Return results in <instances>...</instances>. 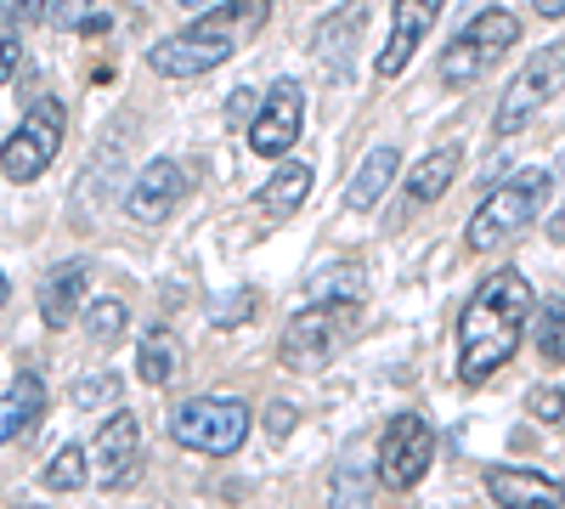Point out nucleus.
Segmentation results:
<instances>
[{"label":"nucleus","instance_id":"nucleus-19","mask_svg":"<svg viewBox=\"0 0 565 509\" xmlns=\"http://www.w3.org/2000/svg\"><path fill=\"white\" fill-rule=\"evenodd\" d=\"M367 29V0H345L340 12H328L322 18V29H317V63H328V68H351V40Z\"/></svg>","mask_w":565,"mask_h":509},{"label":"nucleus","instance_id":"nucleus-2","mask_svg":"<svg viewBox=\"0 0 565 509\" xmlns=\"http://www.w3.org/2000/svg\"><path fill=\"white\" fill-rule=\"evenodd\" d=\"M548 188H554L548 165H526V170H514L509 181H498V188L481 199V210L469 215L463 244L476 250V255H492V250L514 244V238H521L526 226L537 221V210L548 204Z\"/></svg>","mask_w":565,"mask_h":509},{"label":"nucleus","instance_id":"nucleus-17","mask_svg":"<svg viewBox=\"0 0 565 509\" xmlns=\"http://www.w3.org/2000/svg\"><path fill=\"white\" fill-rule=\"evenodd\" d=\"M45 420V380L40 374H18L12 391H0V447L18 442L23 431H34Z\"/></svg>","mask_w":565,"mask_h":509},{"label":"nucleus","instance_id":"nucleus-15","mask_svg":"<svg viewBox=\"0 0 565 509\" xmlns=\"http://www.w3.org/2000/svg\"><path fill=\"white\" fill-rule=\"evenodd\" d=\"M85 284H90L85 255H74V261H63V266L45 272V284H40V322H45L52 335H63L68 322L85 311Z\"/></svg>","mask_w":565,"mask_h":509},{"label":"nucleus","instance_id":"nucleus-36","mask_svg":"<svg viewBox=\"0 0 565 509\" xmlns=\"http://www.w3.org/2000/svg\"><path fill=\"white\" fill-rule=\"evenodd\" d=\"M7 295H12V284H7V272H0V306H7Z\"/></svg>","mask_w":565,"mask_h":509},{"label":"nucleus","instance_id":"nucleus-27","mask_svg":"<svg viewBox=\"0 0 565 509\" xmlns=\"http://www.w3.org/2000/svg\"><path fill=\"white\" fill-rule=\"evenodd\" d=\"M18 63H23V29L0 12V85L18 74Z\"/></svg>","mask_w":565,"mask_h":509},{"label":"nucleus","instance_id":"nucleus-23","mask_svg":"<svg viewBox=\"0 0 565 509\" xmlns=\"http://www.w3.org/2000/svg\"><path fill=\"white\" fill-rule=\"evenodd\" d=\"M45 487H52V492H79L85 481H90V458H85V447L79 442H68L57 458H52V465H45V476H40Z\"/></svg>","mask_w":565,"mask_h":509},{"label":"nucleus","instance_id":"nucleus-29","mask_svg":"<svg viewBox=\"0 0 565 509\" xmlns=\"http://www.w3.org/2000/svg\"><path fill=\"white\" fill-rule=\"evenodd\" d=\"M526 413H532V420H543V425H554L559 413H565V396H559L554 385H537V391L526 396Z\"/></svg>","mask_w":565,"mask_h":509},{"label":"nucleus","instance_id":"nucleus-25","mask_svg":"<svg viewBox=\"0 0 565 509\" xmlns=\"http://www.w3.org/2000/svg\"><path fill=\"white\" fill-rule=\"evenodd\" d=\"M537 351L543 362H565V300H543V317H537Z\"/></svg>","mask_w":565,"mask_h":509},{"label":"nucleus","instance_id":"nucleus-10","mask_svg":"<svg viewBox=\"0 0 565 509\" xmlns=\"http://www.w3.org/2000/svg\"><path fill=\"white\" fill-rule=\"evenodd\" d=\"M232 52H238V40H232V34H215L210 23H193V29L159 40L153 52H148V68L164 74V79H193V74L221 68Z\"/></svg>","mask_w":565,"mask_h":509},{"label":"nucleus","instance_id":"nucleus-21","mask_svg":"<svg viewBox=\"0 0 565 509\" xmlns=\"http://www.w3.org/2000/svg\"><path fill=\"white\" fill-rule=\"evenodd\" d=\"M125 322H130V306L125 300H114V295L85 300V335H90V346H114L125 335Z\"/></svg>","mask_w":565,"mask_h":509},{"label":"nucleus","instance_id":"nucleus-32","mask_svg":"<svg viewBox=\"0 0 565 509\" xmlns=\"http://www.w3.org/2000/svg\"><path fill=\"white\" fill-rule=\"evenodd\" d=\"M255 91H232V97H226V125H249L255 119Z\"/></svg>","mask_w":565,"mask_h":509},{"label":"nucleus","instance_id":"nucleus-14","mask_svg":"<svg viewBox=\"0 0 565 509\" xmlns=\"http://www.w3.org/2000/svg\"><path fill=\"white\" fill-rule=\"evenodd\" d=\"M487 492H492L498 509H565V481H554L543 470L492 465L487 470Z\"/></svg>","mask_w":565,"mask_h":509},{"label":"nucleus","instance_id":"nucleus-26","mask_svg":"<svg viewBox=\"0 0 565 509\" xmlns=\"http://www.w3.org/2000/svg\"><path fill=\"white\" fill-rule=\"evenodd\" d=\"M170 368H175V357H170V340L164 335H153L148 346L136 351V380L141 385H170Z\"/></svg>","mask_w":565,"mask_h":509},{"label":"nucleus","instance_id":"nucleus-24","mask_svg":"<svg viewBox=\"0 0 565 509\" xmlns=\"http://www.w3.org/2000/svg\"><path fill=\"white\" fill-rule=\"evenodd\" d=\"M367 465H356V458H345V465L334 470V487H328V509H367L373 487H367Z\"/></svg>","mask_w":565,"mask_h":509},{"label":"nucleus","instance_id":"nucleus-9","mask_svg":"<svg viewBox=\"0 0 565 509\" xmlns=\"http://www.w3.org/2000/svg\"><path fill=\"white\" fill-rule=\"evenodd\" d=\"M306 130V91L300 79H271V91L260 97L255 119H249V148L260 159H289V148Z\"/></svg>","mask_w":565,"mask_h":509},{"label":"nucleus","instance_id":"nucleus-34","mask_svg":"<svg viewBox=\"0 0 565 509\" xmlns=\"http://www.w3.org/2000/svg\"><path fill=\"white\" fill-rule=\"evenodd\" d=\"M548 238H554V244H565V204L548 215Z\"/></svg>","mask_w":565,"mask_h":509},{"label":"nucleus","instance_id":"nucleus-12","mask_svg":"<svg viewBox=\"0 0 565 509\" xmlns=\"http://www.w3.org/2000/svg\"><path fill=\"white\" fill-rule=\"evenodd\" d=\"M181 193H186V165L181 159H153V165L136 170L130 193H125V210L153 226V221H164L181 204Z\"/></svg>","mask_w":565,"mask_h":509},{"label":"nucleus","instance_id":"nucleus-35","mask_svg":"<svg viewBox=\"0 0 565 509\" xmlns=\"http://www.w3.org/2000/svg\"><path fill=\"white\" fill-rule=\"evenodd\" d=\"M532 7H537L543 18H565V0H532Z\"/></svg>","mask_w":565,"mask_h":509},{"label":"nucleus","instance_id":"nucleus-7","mask_svg":"<svg viewBox=\"0 0 565 509\" xmlns=\"http://www.w3.org/2000/svg\"><path fill=\"white\" fill-rule=\"evenodd\" d=\"M356 311L362 306H317V300L306 311H295L289 329H282V346H277L282 368H289V374H317V368H328V357L340 351V329Z\"/></svg>","mask_w":565,"mask_h":509},{"label":"nucleus","instance_id":"nucleus-22","mask_svg":"<svg viewBox=\"0 0 565 509\" xmlns=\"http://www.w3.org/2000/svg\"><path fill=\"white\" fill-rule=\"evenodd\" d=\"M266 18H271V0H232L226 12H210V18H199V23H210L215 34H232V40H244V34L266 29Z\"/></svg>","mask_w":565,"mask_h":509},{"label":"nucleus","instance_id":"nucleus-28","mask_svg":"<svg viewBox=\"0 0 565 509\" xmlns=\"http://www.w3.org/2000/svg\"><path fill=\"white\" fill-rule=\"evenodd\" d=\"M119 396V374H85L79 385H74V402L79 407H103V402H114Z\"/></svg>","mask_w":565,"mask_h":509},{"label":"nucleus","instance_id":"nucleus-11","mask_svg":"<svg viewBox=\"0 0 565 509\" xmlns=\"http://www.w3.org/2000/svg\"><path fill=\"white\" fill-rule=\"evenodd\" d=\"M136 442H141V425H136V413L119 407L103 420L97 442H90V465H97V487L119 492L130 487V470H136Z\"/></svg>","mask_w":565,"mask_h":509},{"label":"nucleus","instance_id":"nucleus-18","mask_svg":"<svg viewBox=\"0 0 565 509\" xmlns=\"http://www.w3.org/2000/svg\"><path fill=\"white\" fill-rule=\"evenodd\" d=\"M458 165H463V148L452 142V148H436V153H424L413 170H407V188H402V199L413 204V210H424V204H436L452 181H458Z\"/></svg>","mask_w":565,"mask_h":509},{"label":"nucleus","instance_id":"nucleus-20","mask_svg":"<svg viewBox=\"0 0 565 509\" xmlns=\"http://www.w3.org/2000/svg\"><path fill=\"white\" fill-rule=\"evenodd\" d=\"M396 170H402V153H396V148H373V153L362 159V170L351 176L345 204H351V210H373V204L385 199V188L396 181Z\"/></svg>","mask_w":565,"mask_h":509},{"label":"nucleus","instance_id":"nucleus-4","mask_svg":"<svg viewBox=\"0 0 565 509\" xmlns=\"http://www.w3.org/2000/svg\"><path fill=\"white\" fill-rule=\"evenodd\" d=\"M514 40H521V18L514 12H503V7L476 12L441 52V85H476L481 74L498 68V57L509 52Z\"/></svg>","mask_w":565,"mask_h":509},{"label":"nucleus","instance_id":"nucleus-37","mask_svg":"<svg viewBox=\"0 0 565 509\" xmlns=\"http://www.w3.org/2000/svg\"><path fill=\"white\" fill-rule=\"evenodd\" d=\"M181 7H210V0H181Z\"/></svg>","mask_w":565,"mask_h":509},{"label":"nucleus","instance_id":"nucleus-31","mask_svg":"<svg viewBox=\"0 0 565 509\" xmlns=\"http://www.w3.org/2000/svg\"><path fill=\"white\" fill-rule=\"evenodd\" d=\"M90 7H97V0H52V23L57 29H85L90 23Z\"/></svg>","mask_w":565,"mask_h":509},{"label":"nucleus","instance_id":"nucleus-1","mask_svg":"<svg viewBox=\"0 0 565 509\" xmlns=\"http://www.w3.org/2000/svg\"><path fill=\"white\" fill-rule=\"evenodd\" d=\"M532 284L514 266H498L492 277H481V289L463 300L458 311V385H487L498 368L514 357L526 322H532Z\"/></svg>","mask_w":565,"mask_h":509},{"label":"nucleus","instance_id":"nucleus-8","mask_svg":"<svg viewBox=\"0 0 565 509\" xmlns=\"http://www.w3.org/2000/svg\"><path fill=\"white\" fill-rule=\"evenodd\" d=\"M430 458H436L430 420H418V413H396V420L385 425V436H380V458H373V470H380V481L391 492H407V487L424 481Z\"/></svg>","mask_w":565,"mask_h":509},{"label":"nucleus","instance_id":"nucleus-5","mask_svg":"<svg viewBox=\"0 0 565 509\" xmlns=\"http://www.w3.org/2000/svg\"><path fill=\"white\" fill-rule=\"evenodd\" d=\"M63 130H68V119H63V103H57V97L29 103V114L18 119V130L0 142V176L18 181V188H23V181H34L45 165L57 159Z\"/></svg>","mask_w":565,"mask_h":509},{"label":"nucleus","instance_id":"nucleus-13","mask_svg":"<svg viewBox=\"0 0 565 509\" xmlns=\"http://www.w3.org/2000/svg\"><path fill=\"white\" fill-rule=\"evenodd\" d=\"M441 7L447 0H396V12H391V40H385V52H380V68L385 79L391 74H402L407 63H413V52L424 45V34H430V23L441 18Z\"/></svg>","mask_w":565,"mask_h":509},{"label":"nucleus","instance_id":"nucleus-16","mask_svg":"<svg viewBox=\"0 0 565 509\" xmlns=\"http://www.w3.org/2000/svg\"><path fill=\"white\" fill-rule=\"evenodd\" d=\"M306 193H311V165L306 159H282V165H271V181L255 193V210L266 221H289L306 204Z\"/></svg>","mask_w":565,"mask_h":509},{"label":"nucleus","instance_id":"nucleus-6","mask_svg":"<svg viewBox=\"0 0 565 509\" xmlns=\"http://www.w3.org/2000/svg\"><path fill=\"white\" fill-rule=\"evenodd\" d=\"M559 85H565V40H548L543 52H532V57H526V68L509 79L503 103H498V119H492V136H514V130H526V125L543 114V103L554 97Z\"/></svg>","mask_w":565,"mask_h":509},{"label":"nucleus","instance_id":"nucleus-3","mask_svg":"<svg viewBox=\"0 0 565 509\" xmlns=\"http://www.w3.org/2000/svg\"><path fill=\"white\" fill-rule=\"evenodd\" d=\"M170 436L186 453L226 458L249 436V402H238V396H186V402L170 407Z\"/></svg>","mask_w":565,"mask_h":509},{"label":"nucleus","instance_id":"nucleus-33","mask_svg":"<svg viewBox=\"0 0 565 509\" xmlns=\"http://www.w3.org/2000/svg\"><path fill=\"white\" fill-rule=\"evenodd\" d=\"M266 425H271V431H289V425H295V407H271Z\"/></svg>","mask_w":565,"mask_h":509},{"label":"nucleus","instance_id":"nucleus-30","mask_svg":"<svg viewBox=\"0 0 565 509\" xmlns=\"http://www.w3.org/2000/svg\"><path fill=\"white\" fill-rule=\"evenodd\" d=\"M0 12L23 29V23H45V18H52V0H0Z\"/></svg>","mask_w":565,"mask_h":509}]
</instances>
